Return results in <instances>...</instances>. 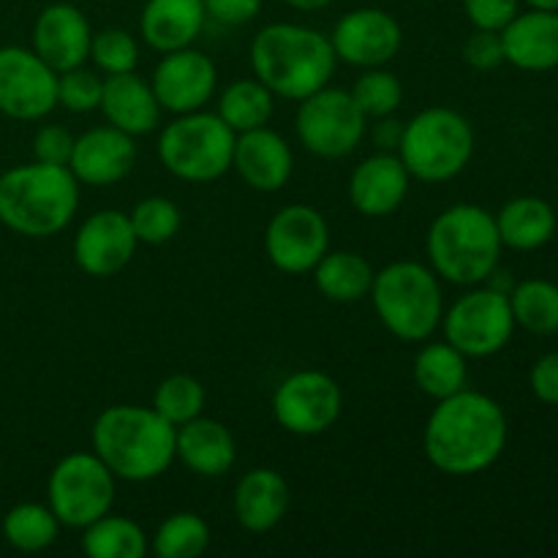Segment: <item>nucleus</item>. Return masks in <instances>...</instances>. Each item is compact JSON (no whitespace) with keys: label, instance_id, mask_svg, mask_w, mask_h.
<instances>
[{"label":"nucleus","instance_id":"obj_1","mask_svg":"<svg viewBox=\"0 0 558 558\" xmlns=\"http://www.w3.org/2000/svg\"><path fill=\"white\" fill-rule=\"evenodd\" d=\"M428 461L450 477H472L501 458L507 447V414L490 396L466 390L441 398L423 434Z\"/></svg>","mask_w":558,"mask_h":558},{"label":"nucleus","instance_id":"obj_2","mask_svg":"<svg viewBox=\"0 0 558 558\" xmlns=\"http://www.w3.org/2000/svg\"><path fill=\"white\" fill-rule=\"evenodd\" d=\"M90 445L114 477L147 483L169 472L174 463V425L156 409L118 403L96 417Z\"/></svg>","mask_w":558,"mask_h":558},{"label":"nucleus","instance_id":"obj_3","mask_svg":"<svg viewBox=\"0 0 558 558\" xmlns=\"http://www.w3.org/2000/svg\"><path fill=\"white\" fill-rule=\"evenodd\" d=\"M336 63L330 38L294 22H272L262 27L251 44L256 80L287 101H303L330 85Z\"/></svg>","mask_w":558,"mask_h":558},{"label":"nucleus","instance_id":"obj_4","mask_svg":"<svg viewBox=\"0 0 558 558\" xmlns=\"http://www.w3.org/2000/svg\"><path fill=\"white\" fill-rule=\"evenodd\" d=\"M80 210V180L69 167L22 163L0 174V223L22 238H52Z\"/></svg>","mask_w":558,"mask_h":558},{"label":"nucleus","instance_id":"obj_5","mask_svg":"<svg viewBox=\"0 0 558 558\" xmlns=\"http://www.w3.org/2000/svg\"><path fill=\"white\" fill-rule=\"evenodd\" d=\"M501 248L496 216L469 202L441 210L428 229L430 270L458 287L488 281L499 267Z\"/></svg>","mask_w":558,"mask_h":558},{"label":"nucleus","instance_id":"obj_6","mask_svg":"<svg viewBox=\"0 0 558 558\" xmlns=\"http://www.w3.org/2000/svg\"><path fill=\"white\" fill-rule=\"evenodd\" d=\"M371 303L381 327L398 341L423 343L441 327L445 298L439 276L420 262H392L374 272Z\"/></svg>","mask_w":558,"mask_h":558},{"label":"nucleus","instance_id":"obj_7","mask_svg":"<svg viewBox=\"0 0 558 558\" xmlns=\"http://www.w3.org/2000/svg\"><path fill=\"white\" fill-rule=\"evenodd\" d=\"M398 158L423 183H447L469 167L474 156V129L450 107H428L403 123Z\"/></svg>","mask_w":558,"mask_h":558},{"label":"nucleus","instance_id":"obj_8","mask_svg":"<svg viewBox=\"0 0 558 558\" xmlns=\"http://www.w3.org/2000/svg\"><path fill=\"white\" fill-rule=\"evenodd\" d=\"M234 134L218 114H178L158 136V161L169 174L185 183H213L232 169Z\"/></svg>","mask_w":558,"mask_h":558},{"label":"nucleus","instance_id":"obj_9","mask_svg":"<svg viewBox=\"0 0 558 558\" xmlns=\"http://www.w3.org/2000/svg\"><path fill=\"white\" fill-rule=\"evenodd\" d=\"M114 474L96 452H71L60 458L47 480L49 510L60 526L85 529L107 515L114 501Z\"/></svg>","mask_w":558,"mask_h":558},{"label":"nucleus","instance_id":"obj_10","mask_svg":"<svg viewBox=\"0 0 558 558\" xmlns=\"http://www.w3.org/2000/svg\"><path fill=\"white\" fill-rule=\"evenodd\" d=\"M365 118L352 93L341 87H322L300 101L294 131L300 145L319 158H343L357 150L365 140Z\"/></svg>","mask_w":558,"mask_h":558},{"label":"nucleus","instance_id":"obj_11","mask_svg":"<svg viewBox=\"0 0 558 558\" xmlns=\"http://www.w3.org/2000/svg\"><path fill=\"white\" fill-rule=\"evenodd\" d=\"M445 341L466 357H490L512 341L515 316L510 298L494 287L472 289L461 294L441 316Z\"/></svg>","mask_w":558,"mask_h":558},{"label":"nucleus","instance_id":"obj_12","mask_svg":"<svg viewBox=\"0 0 558 558\" xmlns=\"http://www.w3.org/2000/svg\"><path fill=\"white\" fill-rule=\"evenodd\" d=\"M343 392L325 371H298L278 385L272 396V417L294 436H319L338 423Z\"/></svg>","mask_w":558,"mask_h":558},{"label":"nucleus","instance_id":"obj_13","mask_svg":"<svg viewBox=\"0 0 558 558\" xmlns=\"http://www.w3.org/2000/svg\"><path fill=\"white\" fill-rule=\"evenodd\" d=\"M330 251V227L311 205H287L265 229V254L287 276H305Z\"/></svg>","mask_w":558,"mask_h":558},{"label":"nucleus","instance_id":"obj_14","mask_svg":"<svg viewBox=\"0 0 558 558\" xmlns=\"http://www.w3.org/2000/svg\"><path fill=\"white\" fill-rule=\"evenodd\" d=\"M58 107V71L33 49L0 47V112L14 120H41Z\"/></svg>","mask_w":558,"mask_h":558},{"label":"nucleus","instance_id":"obj_15","mask_svg":"<svg viewBox=\"0 0 558 558\" xmlns=\"http://www.w3.org/2000/svg\"><path fill=\"white\" fill-rule=\"evenodd\" d=\"M218 85V71L205 52L194 47L163 52L153 69L150 87L163 112H196L213 98Z\"/></svg>","mask_w":558,"mask_h":558},{"label":"nucleus","instance_id":"obj_16","mask_svg":"<svg viewBox=\"0 0 558 558\" xmlns=\"http://www.w3.org/2000/svg\"><path fill=\"white\" fill-rule=\"evenodd\" d=\"M136 245L140 240L123 210H98L74 234V262L87 276L112 278L129 267Z\"/></svg>","mask_w":558,"mask_h":558},{"label":"nucleus","instance_id":"obj_17","mask_svg":"<svg viewBox=\"0 0 558 558\" xmlns=\"http://www.w3.org/2000/svg\"><path fill=\"white\" fill-rule=\"evenodd\" d=\"M336 58L357 69L387 65L401 52L403 33L392 14L381 9H354L341 16L330 36Z\"/></svg>","mask_w":558,"mask_h":558},{"label":"nucleus","instance_id":"obj_18","mask_svg":"<svg viewBox=\"0 0 558 558\" xmlns=\"http://www.w3.org/2000/svg\"><path fill=\"white\" fill-rule=\"evenodd\" d=\"M136 163L134 136L114 125H98L74 140L69 169L82 185H114L131 174Z\"/></svg>","mask_w":558,"mask_h":558},{"label":"nucleus","instance_id":"obj_19","mask_svg":"<svg viewBox=\"0 0 558 558\" xmlns=\"http://www.w3.org/2000/svg\"><path fill=\"white\" fill-rule=\"evenodd\" d=\"M93 31L87 16L71 3H52L33 25V52L58 74L90 60Z\"/></svg>","mask_w":558,"mask_h":558},{"label":"nucleus","instance_id":"obj_20","mask_svg":"<svg viewBox=\"0 0 558 558\" xmlns=\"http://www.w3.org/2000/svg\"><path fill=\"white\" fill-rule=\"evenodd\" d=\"M409 169L398 153H374L354 167L349 178V202L360 216L385 218L403 205L409 194Z\"/></svg>","mask_w":558,"mask_h":558},{"label":"nucleus","instance_id":"obj_21","mask_svg":"<svg viewBox=\"0 0 558 558\" xmlns=\"http://www.w3.org/2000/svg\"><path fill=\"white\" fill-rule=\"evenodd\" d=\"M232 167L245 185L262 194H272L292 178L294 153L278 131L262 125V129L238 134Z\"/></svg>","mask_w":558,"mask_h":558},{"label":"nucleus","instance_id":"obj_22","mask_svg":"<svg viewBox=\"0 0 558 558\" xmlns=\"http://www.w3.org/2000/svg\"><path fill=\"white\" fill-rule=\"evenodd\" d=\"M98 109L109 125L131 136L150 134L161 123V104L153 93L150 82L142 80L136 71L112 74L104 80V93Z\"/></svg>","mask_w":558,"mask_h":558},{"label":"nucleus","instance_id":"obj_23","mask_svg":"<svg viewBox=\"0 0 558 558\" xmlns=\"http://www.w3.org/2000/svg\"><path fill=\"white\" fill-rule=\"evenodd\" d=\"M505 60L521 71H550L558 65V11H518L501 31Z\"/></svg>","mask_w":558,"mask_h":558},{"label":"nucleus","instance_id":"obj_24","mask_svg":"<svg viewBox=\"0 0 558 558\" xmlns=\"http://www.w3.org/2000/svg\"><path fill=\"white\" fill-rule=\"evenodd\" d=\"M174 458L199 477H223L238 461V445L227 425L199 414L174 428Z\"/></svg>","mask_w":558,"mask_h":558},{"label":"nucleus","instance_id":"obj_25","mask_svg":"<svg viewBox=\"0 0 558 558\" xmlns=\"http://www.w3.org/2000/svg\"><path fill=\"white\" fill-rule=\"evenodd\" d=\"M207 22L202 0H147L140 16V33L156 52L191 47Z\"/></svg>","mask_w":558,"mask_h":558},{"label":"nucleus","instance_id":"obj_26","mask_svg":"<svg viewBox=\"0 0 558 558\" xmlns=\"http://www.w3.org/2000/svg\"><path fill=\"white\" fill-rule=\"evenodd\" d=\"M234 515L245 532L265 534L283 521L289 507V485L276 469H251L234 488Z\"/></svg>","mask_w":558,"mask_h":558},{"label":"nucleus","instance_id":"obj_27","mask_svg":"<svg viewBox=\"0 0 558 558\" xmlns=\"http://www.w3.org/2000/svg\"><path fill=\"white\" fill-rule=\"evenodd\" d=\"M501 245L512 251H537L556 234V213L539 196L510 199L496 216Z\"/></svg>","mask_w":558,"mask_h":558},{"label":"nucleus","instance_id":"obj_28","mask_svg":"<svg viewBox=\"0 0 558 558\" xmlns=\"http://www.w3.org/2000/svg\"><path fill=\"white\" fill-rule=\"evenodd\" d=\"M311 272L322 298L349 305L368 298L376 270L357 251H327Z\"/></svg>","mask_w":558,"mask_h":558},{"label":"nucleus","instance_id":"obj_29","mask_svg":"<svg viewBox=\"0 0 558 558\" xmlns=\"http://www.w3.org/2000/svg\"><path fill=\"white\" fill-rule=\"evenodd\" d=\"M466 354L458 352L450 341H430L414 357V385L434 401L450 398L466 387L469 363Z\"/></svg>","mask_w":558,"mask_h":558},{"label":"nucleus","instance_id":"obj_30","mask_svg":"<svg viewBox=\"0 0 558 558\" xmlns=\"http://www.w3.org/2000/svg\"><path fill=\"white\" fill-rule=\"evenodd\" d=\"M272 112H276V93L265 82L238 80L221 93L216 114L234 134H245L270 123Z\"/></svg>","mask_w":558,"mask_h":558},{"label":"nucleus","instance_id":"obj_31","mask_svg":"<svg viewBox=\"0 0 558 558\" xmlns=\"http://www.w3.org/2000/svg\"><path fill=\"white\" fill-rule=\"evenodd\" d=\"M82 532V550L90 558H142L147 554V534L125 515L107 512Z\"/></svg>","mask_w":558,"mask_h":558},{"label":"nucleus","instance_id":"obj_32","mask_svg":"<svg viewBox=\"0 0 558 558\" xmlns=\"http://www.w3.org/2000/svg\"><path fill=\"white\" fill-rule=\"evenodd\" d=\"M510 308L515 316V327L550 336L558 332V287L545 278H526L510 289Z\"/></svg>","mask_w":558,"mask_h":558},{"label":"nucleus","instance_id":"obj_33","mask_svg":"<svg viewBox=\"0 0 558 558\" xmlns=\"http://www.w3.org/2000/svg\"><path fill=\"white\" fill-rule=\"evenodd\" d=\"M60 534V521L49 505H36L25 501L5 512L3 518V537L11 548L22 554H41L49 545H54Z\"/></svg>","mask_w":558,"mask_h":558},{"label":"nucleus","instance_id":"obj_34","mask_svg":"<svg viewBox=\"0 0 558 558\" xmlns=\"http://www.w3.org/2000/svg\"><path fill=\"white\" fill-rule=\"evenodd\" d=\"M210 548V526L196 512H174L153 534L158 558H199Z\"/></svg>","mask_w":558,"mask_h":558},{"label":"nucleus","instance_id":"obj_35","mask_svg":"<svg viewBox=\"0 0 558 558\" xmlns=\"http://www.w3.org/2000/svg\"><path fill=\"white\" fill-rule=\"evenodd\" d=\"M153 409L167 420L169 425L180 428V425L191 423L205 412V387L199 379L189 374L167 376L161 385L156 387L153 396Z\"/></svg>","mask_w":558,"mask_h":558},{"label":"nucleus","instance_id":"obj_36","mask_svg":"<svg viewBox=\"0 0 558 558\" xmlns=\"http://www.w3.org/2000/svg\"><path fill=\"white\" fill-rule=\"evenodd\" d=\"M354 104L360 107V112L365 118H387V114H396L398 107L403 101V85L392 71H387L385 65H376V69H365V74L354 82L352 90Z\"/></svg>","mask_w":558,"mask_h":558},{"label":"nucleus","instance_id":"obj_37","mask_svg":"<svg viewBox=\"0 0 558 558\" xmlns=\"http://www.w3.org/2000/svg\"><path fill=\"white\" fill-rule=\"evenodd\" d=\"M131 227L140 243L147 245H163L180 232V207L167 196H147V199L136 202L134 210L129 213Z\"/></svg>","mask_w":558,"mask_h":558},{"label":"nucleus","instance_id":"obj_38","mask_svg":"<svg viewBox=\"0 0 558 558\" xmlns=\"http://www.w3.org/2000/svg\"><path fill=\"white\" fill-rule=\"evenodd\" d=\"M90 60L96 65V71H104L107 76L136 71V63H140V44L123 27H107L101 33H93Z\"/></svg>","mask_w":558,"mask_h":558},{"label":"nucleus","instance_id":"obj_39","mask_svg":"<svg viewBox=\"0 0 558 558\" xmlns=\"http://www.w3.org/2000/svg\"><path fill=\"white\" fill-rule=\"evenodd\" d=\"M104 80L98 71L76 65L58 74V104L69 112H93L101 104Z\"/></svg>","mask_w":558,"mask_h":558},{"label":"nucleus","instance_id":"obj_40","mask_svg":"<svg viewBox=\"0 0 558 558\" xmlns=\"http://www.w3.org/2000/svg\"><path fill=\"white\" fill-rule=\"evenodd\" d=\"M463 11L477 31L501 33L521 11V0H463Z\"/></svg>","mask_w":558,"mask_h":558},{"label":"nucleus","instance_id":"obj_41","mask_svg":"<svg viewBox=\"0 0 558 558\" xmlns=\"http://www.w3.org/2000/svg\"><path fill=\"white\" fill-rule=\"evenodd\" d=\"M463 60L477 71L499 69L501 63H507L501 33L477 31V27H474V33L466 38V44H463Z\"/></svg>","mask_w":558,"mask_h":558},{"label":"nucleus","instance_id":"obj_42","mask_svg":"<svg viewBox=\"0 0 558 558\" xmlns=\"http://www.w3.org/2000/svg\"><path fill=\"white\" fill-rule=\"evenodd\" d=\"M74 140L76 136H71L69 129H63V125H44V129H38L36 140H33V156L41 163L69 167Z\"/></svg>","mask_w":558,"mask_h":558},{"label":"nucleus","instance_id":"obj_43","mask_svg":"<svg viewBox=\"0 0 558 558\" xmlns=\"http://www.w3.org/2000/svg\"><path fill=\"white\" fill-rule=\"evenodd\" d=\"M210 20L221 25H248L262 11V0H202Z\"/></svg>","mask_w":558,"mask_h":558},{"label":"nucleus","instance_id":"obj_44","mask_svg":"<svg viewBox=\"0 0 558 558\" xmlns=\"http://www.w3.org/2000/svg\"><path fill=\"white\" fill-rule=\"evenodd\" d=\"M532 392L548 407H558V352L543 354L529 374Z\"/></svg>","mask_w":558,"mask_h":558},{"label":"nucleus","instance_id":"obj_45","mask_svg":"<svg viewBox=\"0 0 558 558\" xmlns=\"http://www.w3.org/2000/svg\"><path fill=\"white\" fill-rule=\"evenodd\" d=\"M371 136H374V145L379 147V150L392 153L398 150V145H401L403 123L392 118V114H387V118H376V125L374 131H371Z\"/></svg>","mask_w":558,"mask_h":558},{"label":"nucleus","instance_id":"obj_46","mask_svg":"<svg viewBox=\"0 0 558 558\" xmlns=\"http://www.w3.org/2000/svg\"><path fill=\"white\" fill-rule=\"evenodd\" d=\"M287 3L298 11H322L330 3H336V0H287Z\"/></svg>","mask_w":558,"mask_h":558},{"label":"nucleus","instance_id":"obj_47","mask_svg":"<svg viewBox=\"0 0 558 558\" xmlns=\"http://www.w3.org/2000/svg\"><path fill=\"white\" fill-rule=\"evenodd\" d=\"M532 9H548V11H558V0H526Z\"/></svg>","mask_w":558,"mask_h":558}]
</instances>
